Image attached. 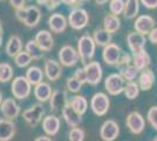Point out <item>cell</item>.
Wrapping results in <instances>:
<instances>
[{"label":"cell","mask_w":157,"mask_h":141,"mask_svg":"<svg viewBox=\"0 0 157 141\" xmlns=\"http://www.w3.org/2000/svg\"><path fill=\"white\" fill-rule=\"evenodd\" d=\"M15 17L25 26L33 28V27L38 26V24L41 20V11L38 6L31 5V6L24 7L21 10L15 11Z\"/></svg>","instance_id":"6da1fadb"},{"label":"cell","mask_w":157,"mask_h":141,"mask_svg":"<svg viewBox=\"0 0 157 141\" xmlns=\"http://www.w3.org/2000/svg\"><path fill=\"white\" fill-rule=\"evenodd\" d=\"M96 44L93 37L85 34L78 40V53L80 55V60L83 65L89 64L95 54Z\"/></svg>","instance_id":"7a4b0ae2"},{"label":"cell","mask_w":157,"mask_h":141,"mask_svg":"<svg viewBox=\"0 0 157 141\" xmlns=\"http://www.w3.org/2000/svg\"><path fill=\"white\" fill-rule=\"evenodd\" d=\"M11 89H12V94L14 95L15 99L24 100V99L28 98V95L31 94L32 85L27 80L26 76L19 75V76L14 78V80H12Z\"/></svg>","instance_id":"3957f363"},{"label":"cell","mask_w":157,"mask_h":141,"mask_svg":"<svg viewBox=\"0 0 157 141\" xmlns=\"http://www.w3.org/2000/svg\"><path fill=\"white\" fill-rule=\"evenodd\" d=\"M88 22H89V14L81 7L73 8L68 15V25L73 29H76V31L82 29L88 25Z\"/></svg>","instance_id":"277c9868"},{"label":"cell","mask_w":157,"mask_h":141,"mask_svg":"<svg viewBox=\"0 0 157 141\" xmlns=\"http://www.w3.org/2000/svg\"><path fill=\"white\" fill-rule=\"evenodd\" d=\"M58 57H59V62L65 67H73L80 60L78 49H75L71 45H65L61 47Z\"/></svg>","instance_id":"5b68a950"},{"label":"cell","mask_w":157,"mask_h":141,"mask_svg":"<svg viewBox=\"0 0 157 141\" xmlns=\"http://www.w3.org/2000/svg\"><path fill=\"white\" fill-rule=\"evenodd\" d=\"M105 87L110 95H118L124 91L125 80L120 73H113L105 78Z\"/></svg>","instance_id":"8992f818"},{"label":"cell","mask_w":157,"mask_h":141,"mask_svg":"<svg viewBox=\"0 0 157 141\" xmlns=\"http://www.w3.org/2000/svg\"><path fill=\"white\" fill-rule=\"evenodd\" d=\"M109 106H110V101H109V98L107 96V94L98 92L93 95L92 100H90V108L94 112V114L98 116L105 115L108 112Z\"/></svg>","instance_id":"52a82bcc"},{"label":"cell","mask_w":157,"mask_h":141,"mask_svg":"<svg viewBox=\"0 0 157 141\" xmlns=\"http://www.w3.org/2000/svg\"><path fill=\"white\" fill-rule=\"evenodd\" d=\"M122 53H123V51L120 48V46H117V45L114 44V42H110L109 45H107L105 47H103L102 58H103V61H105L107 65L117 66Z\"/></svg>","instance_id":"ba28073f"},{"label":"cell","mask_w":157,"mask_h":141,"mask_svg":"<svg viewBox=\"0 0 157 141\" xmlns=\"http://www.w3.org/2000/svg\"><path fill=\"white\" fill-rule=\"evenodd\" d=\"M44 114H45V107L39 102V104H34L29 108H27L22 113V118L25 119L27 123H29L32 127H34L41 121Z\"/></svg>","instance_id":"9c48e42d"},{"label":"cell","mask_w":157,"mask_h":141,"mask_svg":"<svg viewBox=\"0 0 157 141\" xmlns=\"http://www.w3.org/2000/svg\"><path fill=\"white\" fill-rule=\"evenodd\" d=\"M87 74V82L92 86H96L102 79V66L98 61H90L83 66Z\"/></svg>","instance_id":"30bf717a"},{"label":"cell","mask_w":157,"mask_h":141,"mask_svg":"<svg viewBox=\"0 0 157 141\" xmlns=\"http://www.w3.org/2000/svg\"><path fill=\"white\" fill-rule=\"evenodd\" d=\"M0 111L4 115V118L7 120L13 121L18 118L20 114V107L17 104V101L12 99V98H7L2 101L1 106H0Z\"/></svg>","instance_id":"8fae6325"},{"label":"cell","mask_w":157,"mask_h":141,"mask_svg":"<svg viewBox=\"0 0 157 141\" xmlns=\"http://www.w3.org/2000/svg\"><path fill=\"white\" fill-rule=\"evenodd\" d=\"M134 27H135L136 32L143 34V35H147L155 28V19L148 14L140 15L134 22Z\"/></svg>","instance_id":"7c38bea8"},{"label":"cell","mask_w":157,"mask_h":141,"mask_svg":"<svg viewBox=\"0 0 157 141\" xmlns=\"http://www.w3.org/2000/svg\"><path fill=\"white\" fill-rule=\"evenodd\" d=\"M127 42H128L129 49L134 54L145 49L147 39H145V35L138 33V32H130L127 37Z\"/></svg>","instance_id":"4fadbf2b"},{"label":"cell","mask_w":157,"mask_h":141,"mask_svg":"<svg viewBox=\"0 0 157 141\" xmlns=\"http://www.w3.org/2000/svg\"><path fill=\"white\" fill-rule=\"evenodd\" d=\"M44 72H45V75L47 76L48 80L56 81L62 75V65L59 61L53 60V59H47L45 61Z\"/></svg>","instance_id":"5bb4252c"},{"label":"cell","mask_w":157,"mask_h":141,"mask_svg":"<svg viewBox=\"0 0 157 141\" xmlns=\"http://www.w3.org/2000/svg\"><path fill=\"white\" fill-rule=\"evenodd\" d=\"M68 25V20L61 13H53L48 18V27L53 33H62L65 32Z\"/></svg>","instance_id":"9a60e30c"},{"label":"cell","mask_w":157,"mask_h":141,"mask_svg":"<svg viewBox=\"0 0 157 141\" xmlns=\"http://www.w3.org/2000/svg\"><path fill=\"white\" fill-rule=\"evenodd\" d=\"M68 104L67 92L63 89H55L53 92L52 96L49 99V106L52 111H61L65 108V106Z\"/></svg>","instance_id":"2e32d148"},{"label":"cell","mask_w":157,"mask_h":141,"mask_svg":"<svg viewBox=\"0 0 157 141\" xmlns=\"http://www.w3.org/2000/svg\"><path fill=\"white\" fill-rule=\"evenodd\" d=\"M118 133H120V128L114 120H107L102 125L101 131H100V135L105 141L115 140L117 138Z\"/></svg>","instance_id":"e0dca14e"},{"label":"cell","mask_w":157,"mask_h":141,"mask_svg":"<svg viewBox=\"0 0 157 141\" xmlns=\"http://www.w3.org/2000/svg\"><path fill=\"white\" fill-rule=\"evenodd\" d=\"M34 40L36 41V44L39 45V47L44 52H49L52 49L53 45H54V39L52 37V33L47 29L39 31L35 35Z\"/></svg>","instance_id":"ac0fdd59"},{"label":"cell","mask_w":157,"mask_h":141,"mask_svg":"<svg viewBox=\"0 0 157 141\" xmlns=\"http://www.w3.org/2000/svg\"><path fill=\"white\" fill-rule=\"evenodd\" d=\"M125 123L134 134H140L144 129V119L138 112H132L128 115Z\"/></svg>","instance_id":"d6986e66"},{"label":"cell","mask_w":157,"mask_h":141,"mask_svg":"<svg viewBox=\"0 0 157 141\" xmlns=\"http://www.w3.org/2000/svg\"><path fill=\"white\" fill-rule=\"evenodd\" d=\"M150 55L145 49L132 54V65L137 68L138 72H143L145 69H148L150 66Z\"/></svg>","instance_id":"ffe728a7"},{"label":"cell","mask_w":157,"mask_h":141,"mask_svg":"<svg viewBox=\"0 0 157 141\" xmlns=\"http://www.w3.org/2000/svg\"><path fill=\"white\" fill-rule=\"evenodd\" d=\"M52 94H53L52 87H51V85H49L48 82L42 81L41 84L36 85V86L34 87V96H35V99L39 101L40 104H41V102L49 101Z\"/></svg>","instance_id":"44dd1931"},{"label":"cell","mask_w":157,"mask_h":141,"mask_svg":"<svg viewBox=\"0 0 157 141\" xmlns=\"http://www.w3.org/2000/svg\"><path fill=\"white\" fill-rule=\"evenodd\" d=\"M42 128L47 135H55L60 129V119L55 115H47L42 120Z\"/></svg>","instance_id":"7402d4cb"},{"label":"cell","mask_w":157,"mask_h":141,"mask_svg":"<svg viewBox=\"0 0 157 141\" xmlns=\"http://www.w3.org/2000/svg\"><path fill=\"white\" fill-rule=\"evenodd\" d=\"M15 134V126L13 121L0 119V141H10Z\"/></svg>","instance_id":"603a6c76"},{"label":"cell","mask_w":157,"mask_h":141,"mask_svg":"<svg viewBox=\"0 0 157 141\" xmlns=\"http://www.w3.org/2000/svg\"><path fill=\"white\" fill-rule=\"evenodd\" d=\"M155 80H156L155 73L148 68L143 72H141V74L138 75V86L142 91H149L154 86Z\"/></svg>","instance_id":"cb8c5ba5"},{"label":"cell","mask_w":157,"mask_h":141,"mask_svg":"<svg viewBox=\"0 0 157 141\" xmlns=\"http://www.w3.org/2000/svg\"><path fill=\"white\" fill-rule=\"evenodd\" d=\"M22 51V40L19 35H11L6 42V53L8 57L14 58Z\"/></svg>","instance_id":"d4e9b609"},{"label":"cell","mask_w":157,"mask_h":141,"mask_svg":"<svg viewBox=\"0 0 157 141\" xmlns=\"http://www.w3.org/2000/svg\"><path fill=\"white\" fill-rule=\"evenodd\" d=\"M62 118L65 119L67 125H69L72 127H76L81 122V115L78 114L69 104H67L65 108L62 109Z\"/></svg>","instance_id":"484cf974"},{"label":"cell","mask_w":157,"mask_h":141,"mask_svg":"<svg viewBox=\"0 0 157 141\" xmlns=\"http://www.w3.org/2000/svg\"><path fill=\"white\" fill-rule=\"evenodd\" d=\"M25 76L27 78V80L31 82V85L36 86V85H39V84L42 82L44 78H45V72L40 67H38V66H31L26 71V75Z\"/></svg>","instance_id":"4316f807"},{"label":"cell","mask_w":157,"mask_h":141,"mask_svg":"<svg viewBox=\"0 0 157 141\" xmlns=\"http://www.w3.org/2000/svg\"><path fill=\"white\" fill-rule=\"evenodd\" d=\"M121 27V20L117 15L114 14H107L103 19V28L108 33H115Z\"/></svg>","instance_id":"83f0119b"},{"label":"cell","mask_w":157,"mask_h":141,"mask_svg":"<svg viewBox=\"0 0 157 141\" xmlns=\"http://www.w3.org/2000/svg\"><path fill=\"white\" fill-rule=\"evenodd\" d=\"M93 39L98 46L105 47L111 42V34L108 33L105 28H98L93 32Z\"/></svg>","instance_id":"f1b7e54d"},{"label":"cell","mask_w":157,"mask_h":141,"mask_svg":"<svg viewBox=\"0 0 157 141\" xmlns=\"http://www.w3.org/2000/svg\"><path fill=\"white\" fill-rule=\"evenodd\" d=\"M25 51L31 55L33 60H41L44 58V51L40 48L34 39L27 41L26 45H25Z\"/></svg>","instance_id":"f546056e"},{"label":"cell","mask_w":157,"mask_h":141,"mask_svg":"<svg viewBox=\"0 0 157 141\" xmlns=\"http://www.w3.org/2000/svg\"><path fill=\"white\" fill-rule=\"evenodd\" d=\"M68 104H69L80 115L85 114L87 108H88V102H87L85 96H82V95H75V96L71 98V100H68Z\"/></svg>","instance_id":"4dcf8cb0"},{"label":"cell","mask_w":157,"mask_h":141,"mask_svg":"<svg viewBox=\"0 0 157 141\" xmlns=\"http://www.w3.org/2000/svg\"><path fill=\"white\" fill-rule=\"evenodd\" d=\"M140 11V0H125L123 15L125 19H134Z\"/></svg>","instance_id":"1f68e13d"},{"label":"cell","mask_w":157,"mask_h":141,"mask_svg":"<svg viewBox=\"0 0 157 141\" xmlns=\"http://www.w3.org/2000/svg\"><path fill=\"white\" fill-rule=\"evenodd\" d=\"M13 79V67L8 62H0V82L6 84Z\"/></svg>","instance_id":"d6a6232c"},{"label":"cell","mask_w":157,"mask_h":141,"mask_svg":"<svg viewBox=\"0 0 157 141\" xmlns=\"http://www.w3.org/2000/svg\"><path fill=\"white\" fill-rule=\"evenodd\" d=\"M120 74L122 75V78L124 80L130 82V81H134L138 76V69L134 65H128V66L120 68Z\"/></svg>","instance_id":"836d02e7"},{"label":"cell","mask_w":157,"mask_h":141,"mask_svg":"<svg viewBox=\"0 0 157 141\" xmlns=\"http://www.w3.org/2000/svg\"><path fill=\"white\" fill-rule=\"evenodd\" d=\"M140 86H138V84L136 82H134V81H130V82H128L127 85H125L124 87V95L128 98V99H135V98H137L138 94H140Z\"/></svg>","instance_id":"e575fe53"},{"label":"cell","mask_w":157,"mask_h":141,"mask_svg":"<svg viewBox=\"0 0 157 141\" xmlns=\"http://www.w3.org/2000/svg\"><path fill=\"white\" fill-rule=\"evenodd\" d=\"M32 60L33 59L31 58V55L27 53L26 51H21L18 55L14 57V62H15V65L20 68L27 67V66L31 64Z\"/></svg>","instance_id":"d590c367"},{"label":"cell","mask_w":157,"mask_h":141,"mask_svg":"<svg viewBox=\"0 0 157 141\" xmlns=\"http://www.w3.org/2000/svg\"><path fill=\"white\" fill-rule=\"evenodd\" d=\"M124 5H125L124 0H110L109 1V10H110L111 14L117 15V17L120 14H123Z\"/></svg>","instance_id":"8d00e7d4"},{"label":"cell","mask_w":157,"mask_h":141,"mask_svg":"<svg viewBox=\"0 0 157 141\" xmlns=\"http://www.w3.org/2000/svg\"><path fill=\"white\" fill-rule=\"evenodd\" d=\"M66 87H67V89H68L69 92H72V93H76V92H78V91L81 89L82 84H81L76 78H74V76H69V78L67 79V81H66Z\"/></svg>","instance_id":"74e56055"},{"label":"cell","mask_w":157,"mask_h":141,"mask_svg":"<svg viewBox=\"0 0 157 141\" xmlns=\"http://www.w3.org/2000/svg\"><path fill=\"white\" fill-rule=\"evenodd\" d=\"M85 132L78 127H73L69 132V141H83Z\"/></svg>","instance_id":"f35d334b"},{"label":"cell","mask_w":157,"mask_h":141,"mask_svg":"<svg viewBox=\"0 0 157 141\" xmlns=\"http://www.w3.org/2000/svg\"><path fill=\"white\" fill-rule=\"evenodd\" d=\"M148 120L151 123V126L157 131V106H154L148 112Z\"/></svg>","instance_id":"ab89813d"},{"label":"cell","mask_w":157,"mask_h":141,"mask_svg":"<svg viewBox=\"0 0 157 141\" xmlns=\"http://www.w3.org/2000/svg\"><path fill=\"white\" fill-rule=\"evenodd\" d=\"M131 62H132V55H130V54L127 53V52H123L122 55H121V59H120V61H118L117 67L118 68L124 67V66L131 65Z\"/></svg>","instance_id":"60d3db41"},{"label":"cell","mask_w":157,"mask_h":141,"mask_svg":"<svg viewBox=\"0 0 157 141\" xmlns=\"http://www.w3.org/2000/svg\"><path fill=\"white\" fill-rule=\"evenodd\" d=\"M74 78H76L82 85L83 84H86L87 82V74H86V71L85 68H78L76 71H75V73H74V75H73Z\"/></svg>","instance_id":"b9f144b4"},{"label":"cell","mask_w":157,"mask_h":141,"mask_svg":"<svg viewBox=\"0 0 157 141\" xmlns=\"http://www.w3.org/2000/svg\"><path fill=\"white\" fill-rule=\"evenodd\" d=\"M8 1H10V5L13 7L15 11L24 8L25 2H26V0H8Z\"/></svg>","instance_id":"7bdbcfd3"},{"label":"cell","mask_w":157,"mask_h":141,"mask_svg":"<svg viewBox=\"0 0 157 141\" xmlns=\"http://www.w3.org/2000/svg\"><path fill=\"white\" fill-rule=\"evenodd\" d=\"M61 2H62V0H49L46 8L48 11H54L55 8H58L61 5Z\"/></svg>","instance_id":"ee69618b"},{"label":"cell","mask_w":157,"mask_h":141,"mask_svg":"<svg viewBox=\"0 0 157 141\" xmlns=\"http://www.w3.org/2000/svg\"><path fill=\"white\" fill-rule=\"evenodd\" d=\"M142 2V5H144V7L147 8H157V0H140Z\"/></svg>","instance_id":"f6af8a7d"},{"label":"cell","mask_w":157,"mask_h":141,"mask_svg":"<svg viewBox=\"0 0 157 141\" xmlns=\"http://www.w3.org/2000/svg\"><path fill=\"white\" fill-rule=\"evenodd\" d=\"M62 4H65L67 6L74 7V8H78L82 2L80 0H62Z\"/></svg>","instance_id":"bcb514c9"},{"label":"cell","mask_w":157,"mask_h":141,"mask_svg":"<svg viewBox=\"0 0 157 141\" xmlns=\"http://www.w3.org/2000/svg\"><path fill=\"white\" fill-rule=\"evenodd\" d=\"M148 39H149V41H150L151 44L156 45L157 44V27H155L150 33L148 34Z\"/></svg>","instance_id":"7dc6e473"},{"label":"cell","mask_w":157,"mask_h":141,"mask_svg":"<svg viewBox=\"0 0 157 141\" xmlns=\"http://www.w3.org/2000/svg\"><path fill=\"white\" fill-rule=\"evenodd\" d=\"M48 1H49V0H35V2H36L38 5H41V6H47Z\"/></svg>","instance_id":"c3c4849f"},{"label":"cell","mask_w":157,"mask_h":141,"mask_svg":"<svg viewBox=\"0 0 157 141\" xmlns=\"http://www.w3.org/2000/svg\"><path fill=\"white\" fill-rule=\"evenodd\" d=\"M35 141H52L48 136H39L38 139H35Z\"/></svg>","instance_id":"681fc988"},{"label":"cell","mask_w":157,"mask_h":141,"mask_svg":"<svg viewBox=\"0 0 157 141\" xmlns=\"http://www.w3.org/2000/svg\"><path fill=\"white\" fill-rule=\"evenodd\" d=\"M108 1H110V0H95V2L98 5H105V2H108Z\"/></svg>","instance_id":"f907efd6"},{"label":"cell","mask_w":157,"mask_h":141,"mask_svg":"<svg viewBox=\"0 0 157 141\" xmlns=\"http://www.w3.org/2000/svg\"><path fill=\"white\" fill-rule=\"evenodd\" d=\"M2 101H4V98H2V93L0 92V106H1V104H2Z\"/></svg>","instance_id":"816d5d0a"},{"label":"cell","mask_w":157,"mask_h":141,"mask_svg":"<svg viewBox=\"0 0 157 141\" xmlns=\"http://www.w3.org/2000/svg\"><path fill=\"white\" fill-rule=\"evenodd\" d=\"M2 45V33H0V46Z\"/></svg>","instance_id":"f5cc1de1"},{"label":"cell","mask_w":157,"mask_h":141,"mask_svg":"<svg viewBox=\"0 0 157 141\" xmlns=\"http://www.w3.org/2000/svg\"><path fill=\"white\" fill-rule=\"evenodd\" d=\"M0 33H2V24H1V20H0Z\"/></svg>","instance_id":"db71d44e"},{"label":"cell","mask_w":157,"mask_h":141,"mask_svg":"<svg viewBox=\"0 0 157 141\" xmlns=\"http://www.w3.org/2000/svg\"><path fill=\"white\" fill-rule=\"evenodd\" d=\"M81 2H87V1H90V0H80Z\"/></svg>","instance_id":"11a10c76"},{"label":"cell","mask_w":157,"mask_h":141,"mask_svg":"<svg viewBox=\"0 0 157 141\" xmlns=\"http://www.w3.org/2000/svg\"><path fill=\"white\" fill-rule=\"evenodd\" d=\"M154 141H157V138H155V140H154Z\"/></svg>","instance_id":"9f6ffc18"}]
</instances>
